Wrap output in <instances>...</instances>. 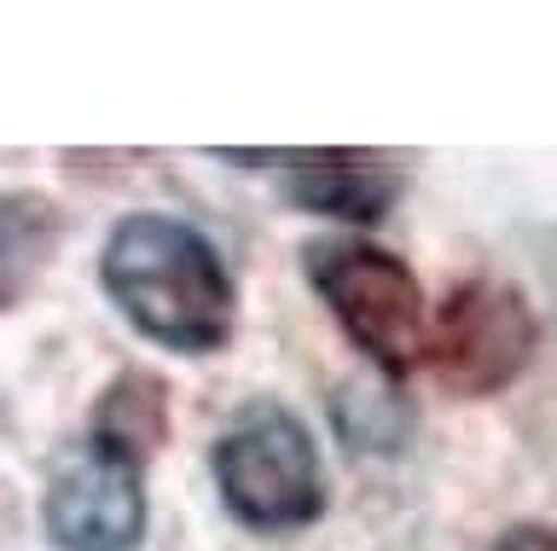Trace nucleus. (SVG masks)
Here are the masks:
<instances>
[{"mask_svg": "<svg viewBox=\"0 0 557 551\" xmlns=\"http://www.w3.org/2000/svg\"><path fill=\"white\" fill-rule=\"evenodd\" d=\"M215 488L256 534L308 528L325 511V471L308 424L278 401H250L215 441Z\"/></svg>", "mask_w": 557, "mask_h": 551, "instance_id": "nucleus-3", "label": "nucleus"}, {"mask_svg": "<svg viewBox=\"0 0 557 551\" xmlns=\"http://www.w3.org/2000/svg\"><path fill=\"white\" fill-rule=\"evenodd\" d=\"M302 273L331 308V320L343 325V337L355 342L366 360H377V372L407 377L430 349L424 325V290H418L412 267L395 250L372 245V238H313L302 245Z\"/></svg>", "mask_w": 557, "mask_h": 551, "instance_id": "nucleus-2", "label": "nucleus"}, {"mask_svg": "<svg viewBox=\"0 0 557 551\" xmlns=\"http://www.w3.org/2000/svg\"><path fill=\"white\" fill-rule=\"evenodd\" d=\"M494 551H557V528H540V523H517V528H505Z\"/></svg>", "mask_w": 557, "mask_h": 551, "instance_id": "nucleus-9", "label": "nucleus"}, {"mask_svg": "<svg viewBox=\"0 0 557 551\" xmlns=\"http://www.w3.org/2000/svg\"><path fill=\"white\" fill-rule=\"evenodd\" d=\"M94 429H104V436H116V441H128V447H146L163 436V389L151 384V377H139V372H128L122 384L99 401V424Z\"/></svg>", "mask_w": 557, "mask_h": 551, "instance_id": "nucleus-7", "label": "nucleus"}, {"mask_svg": "<svg viewBox=\"0 0 557 551\" xmlns=\"http://www.w3.org/2000/svg\"><path fill=\"white\" fill-rule=\"evenodd\" d=\"M540 320L505 279H465L430 325L435 377L453 395H499L534 360Z\"/></svg>", "mask_w": 557, "mask_h": 551, "instance_id": "nucleus-5", "label": "nucleus"}, {"mask_svg": "<svg viewBox=\"0 0 557 551\" xmlns=\"http://www.w3.org/2000/svg\"><path fill=\"white\" fill-rule=\"evenodd\" d=\"M99 285L122 320L169 354H215L233 337V273L181 215H122L99 250Z\"/></svg>", "mask_w": 557, "mask_h": 551, "instance_id": "nucleus-1", "label": "nucleus"}, {"mask_svg": "<svg viewBox=\"0 0 557 551\" xmlns=\"http://www.w3.org/2000/svg\"><path fill=\"white\" fill-rule=\"evenodd\" d=\"M41 523L59 551H139L146 540V453L94 429L47 471Z\"/></svg>", "mask_w": 557, "mask_h": 551, "instance_id": "nucleus-4", "label": "nucleus"}, {"mask_svg": "<svg viewBox=\"0 0 557 551\" xmlns=\"http://www.w3.org/2000/svg\"><path fill=\"white\" fill-rule=\"evenodd\" d=\"M221 163L238 168H278V186L296 210L348 221V227H372L395 210L400 198V168L383 163L377 151L355 146H296V151H215Z\"/></svg>", "mask_w": 557, "mask_h": 551, "instance_id": "nucleus-6", "label": "nucleus"}, {"mask_svg": "<svg viewBox=\"0 0 557 551\" xmlns=\"http://www.w3.org/2000/svg\"><path fill=\"white\" fill-rule=\"evenodd\" d=\"M337 429L348 447H360V453H383L389 459L400 436H407V412H400L389 395H372V389H343L337 395Z\"/></svg>", "mask_w": 557, "mask_h": 551, "instance_id": "nucleus-8", "label": "nucleus"}]
</instances>
